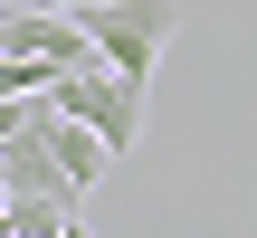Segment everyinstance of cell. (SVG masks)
<instances>
[{
    "instance_id": "cell-1",
    "label": "cell",
    "mask_w": 257,
    "mask_h": 238,
    "mask_svg": "<svg viewBox=\"0 0 257 238\" xmlns=\"http://www.w3.org/2000/svg\"><path fill=\"white\" fill-rule=\"evenodd\" d=\"M76 19H86V38H95V57H105L114 76H134V86H153V67H162V48H172V29H181V0H76Z\"/></svg>"
},
{
    "instance_id": "cell-3",
    "label": "cell",
    "mask_w": 257,
    "mask_h": 238,
    "mask_svg": "<svg viewBox=\"0 0 257 238\" xmlns=\"http://www.w3.org/2000/svg\"><path fill=\"white\" fill-rule=\"evenodd\" d=\"M29 10H76V0H29Z\"/></svg>"
},
{
    "instance_id": "cell-2",
    "label": "cell",
    "mask_w": 257,
    "mask_h": 238,
    "mask_svg": "<svg viewBox=\"0 0 257 238\" xmlns=\"http://www.w3.org/2000/svg\"><path fill=\"white\" fill-rule=\"evenodd\" d=\"M57 105H67V114H86V124H95V134L114 143V162H124L134 143H143V86H134V76H114L105 57L67 67V76H57Z\"/></svg>"
}]
</instances>
